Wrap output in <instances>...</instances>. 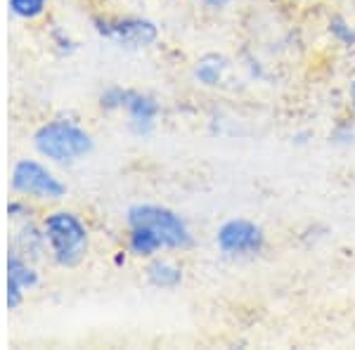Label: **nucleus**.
Listing matches in <instances>:
<instances>
[{"label": "nucleus", "instance_id": "6", "mask_svg": "<svg viewBox=\"0 0 355 350\" xmlns=\"http://www.w3.org/2000/svg\"><path fill=\"white\" fill-rule=\"evenodd\" d=\"M97 31L105 33L107 38H114L116 43L125 45V48H147L159 36V28L154 21L137 19V17L116 21H97Z\"/></svg>", "mask_w": 355, "mask_h": 350}, {"label": "nucleus", "instance_id": "12", "mask_svg": "<svg viewBox=\"0 0 355 350\" xmlns=\"http://www.w3.org/2000/svg\"><path fill=\"white\" fill-rule=\"evenodd\" d=\"M223 69H225V60H223V57H216V55H209L197 64L194 76H197V81L204 85H218L223 78Z\"/></svg>", "mask_w": 355, "mask_h": 350}, {"label": "nucleus", "instance_id": "11", "mask_svg": "<svg viewBox=\"0 0 355 350\" xmlns=\"http://www.w3.org/2000/svg\"><path fill=\"white\" fill-rule=\"evenodd\" d=\"M45 244H48V239H45V229H38L33 222L24 225L19 229V234H17V249L21 251V256L38 258L43 254Z\"/></svg>", "mask_w": 355, "mask_h": 350}, {"label": "nucleus", "instance_id": "13", "mask_svg": "<svg viewBox=\"0 0 355 350\" xmlns=\"http://www.w3.org/2000/svg\"><path fill=\"white\" fill-rule=\"evenodd\" d=\"M48 0H10V12L21 19H36L45 12Z\"/></svg>", "mask_w": 355, "mask_h": 350}, {"label": "nucleus", "instance_id": "9", "mask_svg": "<svg viewBox=\"0 0 355 350\" xmlns=\"http://www.w3.org/2000/svg\"><path fill=\"white\" fill-rule=\"evenodd\" d=\"M159 249H164V242L152 227L145 225L130 227V251L135 256H154Z\"/></svg>", "mask_w": 355, "mask_h": 350}, {"label": "nucleus", "instance_id": "16", "mask_svg": "<svg viewBox=\"0 0 355 350\" xmlns=\"http://www.w3.org/2000/svg\"><path fill=\"white\" fill-rule=\"evenodd\" d=\"M8 213H10V218H19L21 213H24V206L17 204V202H10L8 204Z\"/></svg>", "mask_w": 355, "mask_h": 350}, {"label": "nucleus", "instance_id": "17", "mask_svg": "<svg viewBox=\"0 0 355 350\" xmlns=\"http://www.w3.org/2000/svg\"><path fill=\"white\" fill-rule=\"evenodd\" d=\"M206 5H209V8H225L227 0H206Z\"/></svg>", "mask_w": 355, "mask_h": 350}, {"label": "nucleus", "instance_id": "4", "mask_svg": "<svg viewBox=\"0 0 355 350\" xmlns=\"http://www.w3.org/2000/svg\"><path fill=\"white\" fill-rule=\"evenodd\" d=\"M12 189L19 194H26V197L48 199V202L62 199L67 192L64 185L60 182V177L53 170H48L38 161H31V159H21V161L15 164Z\"/></svg>", "mask_w": 355, "mask_h": 350}, {"label": "nucleus", "instance_id": "10", "mask_svg": "<svg viewBox=\"0 0 355 350\" xmlns=\"http://www.w3.org/2000/svg\"><path fill=\"white\" fill-rule=\"evenodd\" d=\"M147 277H150V282L154 286H159V289H175V286L182 282V270L168 261H154L152 265L147 268Z\"/></svg>", "mask_w": 355, "mask_h": 350}, {"label": "nucleus", "instance_id": "5", "mask_svg": "<svg viewBox=\"0 0 355 350\" xmlns=\"http://www.w3.org/2000/svg\"><path fill=\"white\" fill-rule=\"evenodd\" d=\"M216 242H218L223 254L227 256H254L266 244V234H263L261 225H256V222L244 220V218H234V220H227L218 229Z\"/></svg>", "mask_w": 355, "mask_h": 350}, {"label": "nucleus", "instance_id": "15", "mask_svg": "<svg viewBox=\"0 0 355 350\" xmlns=\"http://www.w3.org/2000/svg\"><path fill=\"white\" fill-rule=\"evenodd\" d=\"M130 97V90H123V88H110L105 90L100 97V105L105 109H125V102Z\"/></svg>", "mask_w": 355, "mask_h": 350}, {"label": "nucleus", "instance_id": "2", "mask_svg": "<svg viewBox=\"0 0 355 350\" xmlns=\"http://www.w3.org/2000/svg\"><path fill=\"white\" fill-rule=\"evenodd\" d=\"M45 239L53 251L55 261L64 268H73L83 261L88 251V229L73 213L57 211L45 218Z\"/></svg>", "mask_w": 355, "mask_h": 350}, {"label": "nucleus", "instance_id": "14", "mask_svg": "<svg viewBox=\"0 0 355 350\" xmlns=\"http://www.w3.org/2000/svg\"><path fill=\"white\" fill-rule=\"evenodd\" d=\"M329 31L334 33L336 41H341L343 45H355V28L348 26V21L343 19V17H331Z\"/></svg>", "mask_w": 355, "mask_h": 350}, {"label": "nucleus", "instance_id": "1", "mask_svg": "<svg viewBox=\"0 0 355 350\" xmlns=\"http://www.w3.org/2000/svg\"><path fill=\"white\" fill-rule=\"evenodd\" d=\"M33 145L50 161L73 164L93 152V137L69 119H55L36 130Z\"/></svg>", "mask_w": 355, "mask_h": 350}, {"label": "nucleus", "instance_id": "8", "mask_svg": "<svg viewBox=\"0 0 355 350\" xmlns=\"http://www.w3.org/2000/svg\"><path fill=\"white\" fill-rule=\"evenodd\" d=\"M125 112H128L130 125H133L135 133L145 135L154 128V121H157V116H159V105L154 97L130 90V97H128V102H125Z\"/></svg>", "mask_w": 355, "mask_h": 350}, {"label": "nucleus", "instance_id": "7", "mask_svg": "<svg viewBox=\"0 0 355 350\" xmlns=\"http://www.w3.org/2000/svg\"><path fill=\"white\" fill-rule=\"evenodd\" d=\"M38 284V274L28 263L21 258V254L8 256V308L15 310L24 298L26 289H33Z\"/></svg>", "mask_w": 355, "mask_h": 350}, {"label": "nucleus", "instance_id": "18", "mask_svg": "<svg viewBox=\"0 0 355 350\" xmlns=\"http://www.w3.org/2000/svg\"><path fill=\"white\" fill-rule=\"evenodd\" d=\"M351 97H353V102H355V81H353V85H351Z\"/></svg>", "mask_w": 355, "mask_h": 350}, {"label": "nucleus", "instance_id": "3", "mask_svg": "<svg viewBox=\"0 0 355 350\" xmlns=\"http://www.w3.org/2000/svg\"><path fill=\"white\" fill-rule=\"evenodd\" d=\"M128 225H145L152 227L162 237L166 249H187L192 246V234L187 229L185 220L173 213L171 209L154 204H137L128 211Z\"/></svg>", "mask_w": 355, "mask_h": 350}]
</instances>
